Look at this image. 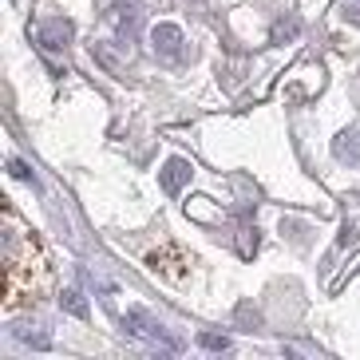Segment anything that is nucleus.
I'll use <instances>...</instances> for the list:
<instances>
[{
	"label": "nucleus",
	"mask_w": 360,
	"mask_h": 360,
	"mask_svg": "<svg viewBox=\"0 0 360 360\" xmlns=\"http://www.w3.org/2000/svg\"><path fill=\"white\" fill-rule=\"evenodd\" d=\"M191 174H194V167H191L186 159H179V155H174V159H167V162H162L159 182H162V191H167V194H179L182 186L191 182Z\"/></svg>",
	"instance_id": "f257e3e1"
},
{
	"label": "nucleus",
	"mask_w": 360,
	"mask_h": 360,
	"mask_svg": "<svg viewBox=\"0 0 360 360\" xmlns=\"http://www.w3.org/2000/svg\"><path fill=\"white\" fill-rule=\"evenodd\" d=\"M150 44H155V52L179 60V56H182V28H179V24H155Z\"/></svg>",
	"instance_id": "f03ea898"
},
{
	"label": "nucleus",
	"mask_w": 360,
	"mask_h": 360,
	"mask_svg": "<svg viewBox=\"0 0 360 360\" xmlns=\"http://www.w3.org/2000/svg\"><path fill=\"white\" fill-rule=\"evenodd\" d=\"M72 20H48L40 28V48H48V52H60V48H68V40H72Z\"/></svg>",
	"instance_id": "7ed1b4c3"
},
{
	"label": "nucleus",
	"mask_w": 360,
	"mask_h": 360,
	"mask_svg": "<svg viewBox=\"0 0 360 360\" xmlns=\"http://www.w3.org/2000/svg\"><path fill=\"white\" fill-rule=\"evenodd\" d=\"M333 155H337L340 162H349V167L360 170V131H345V135L333 143Z\"/></svg>",
	"instance_id": "20e7f679"
},
{
	"label": "nucleus",
	"mask_w": 360,
	"mask_h": 360,
	"mask_svg": "<svg viewBox=\"0 0 360 360\" xmlns=\"http://www.w3.org/2000/svg\"><path fill=\"white\" fill-rule=\"evenodd\" d=\"M123 328H131L135 337H155V340L162 337V325H155L150 313H143V309H131L127 317H123Z\"/></svg>",
	"instance_id": "39448f33"
},
{
	"label": "nucleus",
	"mask_w": 360,
	"mask_h": 360,
	"mask_svg": "<svg viewBox=\"0 0 360 360\" xmlns=\"http://www.w3.org/2000/svg\"><path fill=\"white\" fill-rule=\"evenodd\" d=\"M60 305H64L68 313H72V317H79V321L87 317V301H84V293H79V289H64V297H60Z\"/></svg>",
	"instance_id": "423d86ee"
},
{
	"label": "nucleus",
	"mask_w": 360,
	"mask_h": 360,
	"mask_svg": "<svg viewBox=\"0 0 360 360\" xmlns=\"http://www.w3.org/2000/svg\"><path fill=\"white\" fill-rule=\"evenodd\" d=\"M135 32H139V12L127 8L123 16H119V36H123V40H131Z\"/></svg>",
	"instance_id": "0eeeda50"
},
{
	"label": "nucleus",
	"mask_w": 360,
	"mask_h": 360,
	"mask_svg": "<svg viewBox=\"0 0 360 360\" xmlns=\"http://www.w3.org/2000/svg\"><path fill=\"white\" fill-rule=\"evenodd\" d=\"M198 345H202V349H210V352H226V349H230V337H218V333H202Z\"/></svg>",
	"instance_id": "6e6552de"
},
{
	"label": "nucleus",
	"mask_w": 360,
	"mask_h": 360,
	"mask_svg": "<svg viewBox=\"0 0 360 360\" xmlns=\"http://www.w3.org/2000/svg\"><path fill=\"white\" fill-rule=\"evenodd\" d=\"M356 230H360V214L352 218V222H345V230H340V245H349L352 238H356Z\"/></svg>",
	"instance_id": "1a4fd4ad"
},
{
	"label": "nucleus",
	"mask_w": 360,
	"mask_h": 360,
	"mask_svg": "<svg viewBox=\"0 0 360 360\" xmlns=\"http://www.w3.org/2000/svg\"><path fill=\"white\" fill-rule=\"evenodd\" d=\"M8 170L16 174V179H32V174H28V167H24L20 159H12V162H8Z\"/></svg>",
	"instance_id": "9d476101"
},
{
	"label": "nucleus",
	"mask_w": 360,
	"mask_h": 360,
	"mask_svg": "<svg viewBox=\"0 0 360 360\" xmlns=\"http://www.w3.org/2000/svg\"><path fill=\"white\" fill-rule=\"evenodd\" d=\"M345 20L360 24V4H345Z\"/></svg>",
	"instance_id": "9b49d317"
}]
</instances>
